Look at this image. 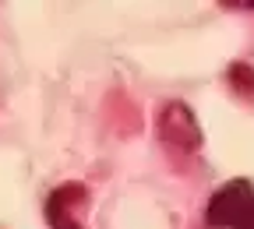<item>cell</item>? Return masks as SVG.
Instances as JSON below:
<instances>
[{"label": "cell", "instance_id": "6da1fadb", "mask_svg": "<svg viewBox=\"0 0 254 229\" xmlns=\"http://www.w3.org/2000/svg\"><path fill=\"white\" fill-rule=\"evenodd\" d=\"M208 226L219 229H254V183L230 180L208 198Z\"/></svg>", "mask_w": 254, "mask_h": 229}, {"label": "cell", "instance_id": "7a4b0ae2", "mask_svg": "<svg viewBox=\"0 0 254 229\" xmlns=\"http://www.w3.org/2000/svg\"><path fill=\"white\" fill-rule=\"evenodd\" d=\"M159 134H163L170 145H177L180 152H194L201 145V127H198V116L187 103L173 99L159 110Z\"/></svg>", "mask_w": 254, "mask_h": 229}, {"label": "cell", "instance_id": "3957f363", "mask_svg": "<svg viewBox=\"0 0 254 229\" xmlns=\"http://www.w3.org/2000/svg\"><path fill=\"white\" fill-rule=\"evenodd\" d=\"M78 201H85L81 183H64V187H57L53 198L46 201V219H50V226H53V229H81V226L71 219V205H78Z\"/></svg>", "mask_w": 254, "mask_h": 229}, {"label": "cell", "instance_id": "277c9868", "mask_svg": "<svg viewBox=\"0 0 254 229\" xmlns=\"http://www.w3.org/2000/svg\"><path fill=\"white\" fill-rule=\"evenodd\" d=\"M226 7H240V11H254V4H240V0H230Z\"/></svg>", "mask_w": 254, "mask_h": 229}]
</instances>
